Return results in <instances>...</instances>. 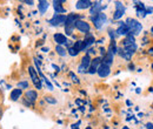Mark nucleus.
I'll return each instance as SVG.
<instances>
[{"label":"nucleus","instance_id":"0eeeda50","mask_svg":"<svg viewBox=\"0 0 153 129\" xmlns=\"http://www.w3.org/2000/svg\"><path fill=\"white\" fill-rule=\"evenodd\" d=\"M97 73H98V75H99L100 77H106L108 74L111 73V69H110V67H108V66H106V65L101 63V65L98 67Z\"/></svg>","mask_w":153,"mask_h":129},{"label":"nucleus","instance_id":"6ab92c4d","mask_svg":"<svg viewBox=\"0 0 153 129\" xmlns=\"http://www.w3.org/2000/svg\"><path fill=\"white\" fill-rule=\"evenodd\" d=\"M62 2H64V1H53V6H54V10L57 11V14L65 12V8H62V7L60 6V4H62Z\"/></svg>","mask_w":153,"mask_h":129},{"label":"nucleus","instance_id":"9d476101","mask_svg":"<svg viewBox=\"0 0 153 129\" xmlns=\"http://www.w3.org/2000/svg\"><path fill=\"white\" fill-rule=\"evenodd\" d=\"M92 6V2L88 0H79L76 2V7L78 10H85V8H90Z\"/></svg>","mask_w":153,"mask_h":129},{"label":"nucleus","instance_id":"dca6fc26","mask_svg":"<svg viewBox=\"0 0 153 129\" xmlns=\"http://www.w3.org/2000/svg\"><path fill=\"white\" fill-rule=\"evenodd\" d=\"M102 63H104V65H106V66H108V67H110V66H111V65H112V63H113V54H112V53H110V52H108V53H107V54H106V56H105V57H104V62H102Z\"/></svg>","mask_w":153,"mask_h":129},{"label":"nucleus","instance_id":"6e6552de","mask_svg":"<svg viewBox=\"0 0 153 129\" xmlns=\"http://www.w3.org/2000/svg\"><path fill=\"white\" fill-rule=\"evenodd\" d=\"M115 7H117V10H115L114 14H113V19L118 20V19L123 18V15L125 13V7L121 5V2H117Z\"/></svg>","mask_w":153,"mask_h":129},{"label":"nucleus","instance_id":"ddd939ff","mask_svg":"<svg viewBox=\"0 0 153 129\" xmlns=\"http://www.w3.org/2000/svg\"><path fill=\"white\" fill-rule=\"evenodd\" d=\"M48 6H50V5H48V2H47V1H45V0H40V1H38V10L41 14H44V13L47 11Z\"/></svg>","mask_w":153,"mask_h":129},{"label":"nucleus","instance_id":"f3484780","mask_svg":"<svg viewBox=\"0 0 153 129\" xmlns=\"http://www.w3.org/2000/svg\"><path fill=\"white\" fill-rule=\"evenodd\" d=\"M73 48L79 53L80 51H84V49L86 48V45H85L84 41H76V43H74V47H73Z\"/></svg>","mask_w":153,"mask_h":129},{"label":"nucleus","instance_id":"cd10ccee","mask_svg":"<svg viewBox=\"0 0 153 129\" xmlns=\"http://www.w3.org/2000/svg\"><path fill=\"white\" fill-rule=\"evenodd\" d=\"M71 77L73 79V81H74V82H76V83L79 82V81H78V77H76V76H74V74H71Z\"/></svg>","mask_w":153,"mask_h":129},{"label":"nucleus","instance_id":"20e7f679","mask_svg":"<svg viewBox=\"0 0 153 129\" xmlns=\"http://www.w3.org/2000/svg\"><path fill=\"white\" fill-rule=\"evenodd\" d=\"M130 25H128V28H130V33H133V34H139V32L141 31V24H139L137 20H130Z\"/></svg>","mask_w":153,"mask_h":129},{"label":"nucleus","instance_id":"2f4dec72","mask_svg":"<svg viewBox=\"0 0 153 129\" xmlns=\"http://www.w3.org/2000/svg\"><path fill=\"white\" fill-rule=\"evenodd\" d=\"M85 129H92V128H91V127H86Z\"/></svg>","mask_w":153,"mask_h":129},{"label":"nucleus","instance_id":"a211bd4d","mask_svg":"<svg viewBox=\"0 0 153 129\" xmlns=\"http://www.w3.org/2000/svg\"><path fill=\"white\" fill-rule=\"evenodd\" d=\"M102 7H101V5H99V2H97L94 6H92V8H91V12H90V14H92V15H98L99 13H100V10H101Z\"/></svg>","mask_w":153,"mask_h":129},{"label":"nucleus","instance_id":"1a4fd4ad","mask_svg":"<svg viewBox=\"0 0 153 129\" xmlns=\"http://www.w3.org/2000/svg\"><path fill=\"white\" fill-rule=\"evenodd\" d=\"M54 41L58 43V46H61V45H66L68 41H67V38L65 37L64 34H61V33H56L54 34Z\"/></svg>","mask_w":153,"mask_h":129},{"label":"nucleus","instance_id":"a878e982","mask_svg":"<svg viewBox=\"0 0 153 129\" xmlns=\"http://www.w3.org/2000/svg\"><path fill=\"white\" fill-rule=\"evenodd\" d=\"M45 81H46V85H47L48 89H50V91H52V88H53V87H52V85L50 83V81H48V80H45Z\"/></svg>","mask_w":153,"mask_h":129},{"label":"nucleus","instance_id":"2eb2a0df","mask_svg":"<svg viewBox=\"0 0 153 129\" xmlns=\"http://www.w3.org/2000/svg\"><path fill=\"white\" fill-rule=\"evenodd\" d=\"M21 94H22V91H21L20 88L13 89V91L11 92V99H12L13 101H17V100H19V97L21 96Z\"/></svg>","mask_w":153,"mask_h":129},{"label":"nucleus","instance_id":"aec40b11","mask_svg":"<svg viewBox=\"0 0 153 129\" xmlns=\"http://www.w3.org/2000/svg\"><path fill=\"white\" fill-rule=\"evenodd\" d=\"M137 49V45L135 43H132V45H128V46H125V52L130 53V54H133Z\"/></svg>","mask_w":153,"mask_h":129},{"label":"nucleus","instance_id":"bb28decb","mask_svg":"<svg viewBox=\"0 0 153 129\" xmlns=\"http://www.w3.org/2000/svg\"><path fill=\"white\" fill-rule=\"evenodd\" d=\"M146 128H147V129H153V123H151V122L146 123Z\"/></svg>","mask_w":153,"mask_h":129},{"label":"nucleus","instance_id":"5701e85b","mask_svg":"<svg viewBox=\"0 0 153 129\" xmlns=\"http://www.w3.org/2000/svg\"><path fill=\"white\" fill-rule=\"evenodd\" d=\"M45 101L48 102V103H51V105H56L57 103V100H54V97H52V96H46L45 97Z\"/></svg>","mask_w":153,"mask_h":129},{"label":"nucleus","instance_id":"9b49d317","mask_svg":"<svg viewBox=\"0 0 153 129\" xmlns=\"http://www.w3.org/2000/svg\"><path fill=\"white\" fill-rule=\"evenodd\" d=\"M117 33L119 35H127L130 33V28H128V25L127 24H121L119 26V28L117 29Z\"/></svg>","mask_w":153,"mask_h":129},{"label":"nucleus","instance_id":"39448f33","mask_svg":"<svg viewBox=\"0 0 153 129\" xmlns=\"http://www.w3.org/2000/svg\"><path fill=\"white\" fill-rule=\"evenodd\" d=\"M93 20V22H94V26H96L97 28H101V26L106 22V15L104 14V13H99L98 15L96 17H93L92 18Z\"/></svg>","mask_w":153,"mask_h":129},{"label":"nucleus","instance_id":"f8f14e48","mask_svg":"<svg viewBox=\"0 0 153 129\" xmlns=\"http://www.w3.org/2000/svg\"><path fill=\"white\" fill-rule=\"evenodd\" d=\"M25 96L27 97V100L30 101V103L32 105V102H34L36 100H37V97H38V94L36 91H27L26 94H25Z\"/></svg>","mask_w":153,"mask_h":129},{"label":"nucleus","instance_id":"f03ea898","mask_svg":"<svg viewBox=\"0 0 153 129\" xmlns=\"http://www.w3.org/2000/svg\"><path fill=\"white\" fill-rule=\"evenodd\" d=\"M91 61H92V60H91L90 55H88V54H86V55L81 59V63H80V66H79L78 71H79L80 73L86 72V71L88 69V67L91 66Z\"/></svg>","mask_w":153,"mask_h":129},{"label":"nucleus","instance_id":"b1692460","mask_svg":"<svg viewBox=\"0 0 153 129\" xmlns=\"http://www.w3.org/2000/svg\"><path fill=\"white\" fill-rule=\"evenodd\" d=\"M18 87L25 89V88H27V87H28V82H27V81H21V82L18 83Z\"/></svg>","mask_w":153,"mask_h":129},{"label":"nucleus","instance_id":"423d86ee","mask_svg":"<svg viewBox=\"0 0 153 129\" xmlns=\"http://www.w3.org/2000/svg\"><path fill=\"white\" fill-rule=\"evenodd\" d=\"M66 22V15H61V14H56L53 18L50 20V24L53 26H59Z\"/></svg>","mask_w":153,"mask_h":129},{"label":"nucleus","instance_id":"4468645a","mask_svg":"<svg viewBox=\"0 0 153 129\" xmlns=\"http://www.w3.org/2000/svg\"><path fill=\"white\" fill-rule=\"evenodd\" d=\"M28 72H30V75H31V79L33 80V82H34V85H37L39 81V77H38V73L36 72V69L32 67V66H30L28 67Z\"/></svg>","mask_w":153,"mask_h":129},{"label":"nucleus","instance_id":"c756f323","mask_svg":"<svg viewBox=\"0 0 153 129\" xmlns=\"http://www.w3.org/2000/svg\"><path fill=\"white\" fill-rule=\"evenodd\" d=\"M72 129H79V128H78V126H76V125H73V126H72Z\"/></svg>","mask_w":153,"mask_h":129},{"label":"nucleus","instance_id":"7c9ffc66","mask_svg":"<svg viewBox=\"0 0 153 129\" xmlns=\"http://www.w3.org/2000/svg\"><path fill=\"white\" fill-rule=\"evenodd\" d=\"M123 129H130V128H128V127H126V126H125V127H123Z\"/></svg>","mask_w":153,"mask_h":129},{"label":"nucleus","instance_id":"412c9836","mask_svg":"<svg viewBox=\"0 0 153 129\" xmlns=\"http://www.w3.org/2000/svg\"><path fill=\"white\" fill-rule=\"evenodd\" d=\"M56 52H57L60 56H65L66 54H67L66 49H65L62 46H57V47H56Z\"/></svg>","mask_w":153,"mask_h":129},{"label":"nucleus","instance_id":"4be33fe9","mask_svg":"<svg viewBox=\"0 0 153 129\" xmlns=\"http://www.w3.org/2000/svg\"><path fill=\"white\" fill-rule=\"evenodd\" d=\"M94 41H96V40H94V38L90 37V38H87V39H85V41H84V42H85V45H86V47H87V46H91Z\"/></svg>","mask_w":153,"mask_h":129},{"label":"nucleus","instance_id":"f257e3e1","mask_svg":"<svg viewBox=\"0 0 153 129\" xmlns=\"http://www.w3.org/2000/svg\"><path fill=\"white\" fill-rule=\"evenodd\" d=\"M78 15L76 14H68L66 17V22H65V31H66V34L71 35L72 32H73V28H74V24L76 21H78Z\"/></svg>","mask_w":153,"mask_h":129},{"label":"nucleus","instance_id":"7ed1b4c3","mask_svg":"<svg viewBox=\"0 0 153 129\" xmlns=\"http://www.w3.org/2000/svg\"><path fill=\"white\" fill-rule=\"evenodd\" d=\"M74 28H76L78 31H80V32H82V33H88V32H90V25H88L86 21H82V20L76 21Z\"/></svg>","mask_w":153,"mask_h":129},{"label":"nucleus","instance_id":"473e14b6","mask_svg":"<svg viewBox=\"0 0 153 129\" xmlns=\"http://www.w3.org/2000/svg\"><path fill=\"white\" fill-rule=\"evenodd\" d=\"M151 32H152V33H153V27H152V28H151Z\"/></svg>","mask_w":153,"mask_h":129},{"label":"nucleus","instance_id":"393cba45","mask_svg":"<svg viewBox=\"0 0 153 129\" xmlns=\"http://www.w3.org/2000/svg\"><path fill=\"white\" fill-rule=\"evenodd\" d=\"M68 54H70V55H72V56H76V54H78V52H76L73 47H71V48L68 49Z\"/></svg>","mask_w":153,"mask_h":129},{"label":"nucleus","instance_id":"c85d7f7f","mask_svg":"<svg viewBox=\"0 0 153 129\" xmlns=\"http://www.w3.org/2000/svg\"><path fill=\"white\" fill-rule=\"evenodd\" d=\"M25 2H26V4H28V5H33V1H28V0H26Z\"/></svg>","mask_w":153,"mask_h":129}]
</instances>
